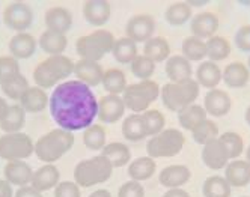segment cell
Listing matches in <instances>:
<instances>
[{"instance_id":"49","label":"cell","mask_w":250,"mask_h":197,"mask_svg":"<svg viewBox=\"0 0 250 197\" xmlns=\"http://www.w3.org/2000/svg\"><path fill=\"white\" fill-rule=\"evenodd\" d=\"M55 197H80V187L73 181H63L55 187Z\"/></svg>"},{"instance_id":"59","label":"cell","mask_w":250,"mask_h":197,"mask_svg":"<svg viewBox=\"0 0 250 197\" xmlns=\"http://www.w3.org/2000/svg\"><path fill=\"white\" fill-rule=\"evenodd\" d=\"M247 68H249V71H250V56H249V60H247Z\"/></svg>"},{"instance_id":"21","label":"cell","mask_w":250,"mask_h":197,"mask_svg":"<svg viewBox=\"0 0 250 197\" xmlns=\"http://www.w3.org/2000/svg\"><path fill=\"white\" fill-rule=\"evenodd\" d=\"M35 51H37V39L27 32L15 33L9 41V53L17 60L32 58Z\"/></svg>"},{"instance_id":"26","label":"cell","mask_w":250,"mask_h":197,"mask_svg":"<svg viewBox=\"0 0 250 197\" xmlns=\"http://www.w3.org/2000/svg\"><path fill=\"white\" fill-rule=\"evenodd\" d=\"M196 81L205 89H216L222 81V69L216 62L204 60L196 69Z\"/></svg>"},{"instance_id":"3","label":"cell","mask_w":250,"mask_h":197,"mask_svg":"<svg viewBox=\"0 0 250 197\" xmlns=\"http://www.w3.org/2000/svg\"><path fill=\"white\" fill-rule=\"evenodd\" d=\"M74 73V62L69 58L59 56H48L44 62H41L33 71V80L38 87L50 89L56 86L59 81L65 80Z\"/></svg>"},{"instance_id":"7","label":"cell","mask_w":250,"mask_h":197,"mask_svg":"<svg viewBox=\"0 0 250 197\" xmlns=\"http://www.w3.org/2000/svg\"><path fill=\"white\" fill-rule=\"evenodd\" d=\"M158 83L154 80H142L127 86L125 92L122 94V99L125 104V109L131 110L133 113H144L149 110V105L157 101L160 97Z\"/></svg>"},{"instance_id":"1","label":"cell","mask_w":250,"mask_h":197,"mask_svg":"<svg viewBox=\"0 0 250 197\" xmlns=\"http://www.w3.org/2000/svg\"><path fill=\"white\" fill-rule=\"evenodd\" d=\"M50 115L66 131L86 130L98 115V99L94 92L79 80L58 84L50 97Z\"/></svg>"},{"instance_id":"28","label":"cell","mask_w":250,"mask_h":197,"mask_svg":"<svg viewBox=\"0 0 250 197\" xmlns=\"http://www.w3.org/2000/svg\"><path fill=\"white\" fill-rule=\"evenodd\" d=\"M40 47L42 51H45L50 56H59L65 51V48L68 47V38L65 33H59V32H53L45 29L41 33L40 38Z\"/></svg>"},{"instance_id":"56","label":"cell","mask_w":250,"mask_h":197,"mask_svg":"<svg viewBox=\"0 0 250 197\" xmlns=\"http://www.w3.org/2000/svg\"><path fill=\"white\" fill-rule=\"evenodd\" d=\"M244 119H246V123L250 127V105L247 107V110H246V113H244Z\"/></svg>"},{"instance_id":"57","label":"cell","mask_w":250,"mask_h":197,"mask_svg":"<svg viewBox=\"0 0 250 197\" xmlns=\"http://www.w3.org/2000/svg\"><path fill=\"white\" fill-rule=\"evenodd\" d=\"M188 5H194V6H202V5H207L208 2L207 0H204V2H194V0H191V2H187Z\"/></svg>"},{"instance_id":"40","label":"cell","mask_w":250,"mask_h":197,"mask_svg":"<svg viewBox=\"0 0 250 197\" xmlns=\"http://www.w3.org/2000/svg\"><path fill=\"white\" fill-rule=\"evenodd\" d=\"M183 56L190 62H199L207 58V42L196 37H188L183 41L181 45Z\"/></svg>"},{"instance_id":"36","label":"cell","mask_w":250,"mask_h":197,"mask_svg":"<svg viewBox=\"0 0 250 197\" xmlns=\"http://www.w3.org/2000/svg\"><path fill=\"white\" fill-rule=\"evenodd\" d=\"M112 55L118 63H131L137 58V44L127 37L119 38L115 41Z\"/></svg>"},{"instance_id":"6","label":"cell","mask_w":250,"mask_h":197,"mask_svg":"<svg viewBox=\"0 0 250 197\" xmlns=\"http://www.w3.org/2000/svg\"><path fill=\"white\" fill-rule=\"evenodd\" d=\"M113 33L105 29H97L89 35L79 38L76 42V51L82 59L100 62L107 53H112L115 45Z\"/></svg>"},{"instance_id":"30","label":"cell","mask_w":250,"mask_h":197,"mask_svg":"<svg viewBox=\"0 0 250 197\" xmlns=\"http://www.w3.org/2000/svg\"><path fill=\"white\" fill-rule=\"evenodd\" d=\"M121 131H122V136L130 141H140L148 137L145 123L140 113H131L130 116L125 118Z\"/></svg>"},{"instance_id":"53","label":"cell","mask_w":250,"mask_h":197,"mask_svg":"<svg viewBox=\"0 0 250 197\" xmlns=\"http://www.w3.org/2000/svg\"><path fill=\"white\" fill-rule=\"evenodd\" d=\"M163 197H190V194L183 188H170L163 194Z\"/></svg>"},{"instance_id":"29","label":"cell","mask_w":250,"mask_h":197,"mask_svg":"<svg viewBox=\"0 0 250 197\" xmlns=\"http://www.w3.org/2000/svg\"><path fill=\"white\" fill-rule=\"evenodd\" d=\"M207 118V112L202 105L199 104H191L184 107L183 110L178 112V122L180 125L187 130V131H193L198 125H201Z\"/></svg>"},{"instance_id":"5","label":"cell","mask_w":250,"mask_h":197,"mask_svg":"<svg viewBox=\"0 0 250 197\" xmlns=\"http://www.w3.org/2000/svg\"><path fill=\"white\" fill-rule=\"evenodd\" d=\"M199 84L194 79H188L180 83H166L162 87V101L170 112H180L184 107L194 104L199 97Z\"/></svg>"},{"instance_id":"2","label":"cell","mask_w":250,"mask_h":197,"mask_svg":"<svg viewBox=\"0 0 250 197\" xmlns=\"http://www.w3.org/2000/svg\"><path fill=\"white\" fill-rule=\"evenodd\" d=\"M73 133L63 128H56L38 138V141L35 143V154L45 164H53L73 148Z\"/></svg>"},{"instance_id":"12","label":"cell","mask_w":250,"mask_h":197,"mask_svg":"<svg viewBox=\"0 0 250 197\" xmlns=\"http://www.w3.org/2000/svg\"><path fill=\"white\" fill-rule=\"evenodd\" d=\"M229 154L225 143L217 137L204 145L202 149V161L204 164L211 170H222L229 163Z\"/></svg>"},{"instance_id":"58","label":"cell","mask_w":250,"mask_h":197,"mask_svg":"<svg viewBox=\"0 0 250 197\" xmlns=\"http://www.w3.org/2000/svg\"><path fill=\"white\" fill-rule=\"evenodd\" d=\"M246 161H247V163L250 164V146L246 149Z\"/></svg>"},{"instance_id":"4","label":"cell","mask_w":250,"mask_h":197,"mask_svg":"<svg viewBox=\"0 0 250 197\" xmlns=\"http://www.w3.org/2000/svg\"><path fill=\"white\" fill-rule=\"evenodd\" d=\"M113 166L104 155H97L89 159H83L74 169V182L79 187H94L109 181Z\"/></svg>"},{"instance_id":"55","label":"cell","mask_w":250,"mask_h":197,"mask_svg":"<svg viewBox=\"0 0 250 197\" xmlns=\"http://www.w3.org/2000/svg\"><path fill=\"white\" fill-rule=\"evenodd\" d=\"M89 197H112V194H110V191L109 190H97V191H94L91 196Z\"/></svg>"},{"instance_id":"14","label":"cell","mask_w":250,"mask_h":197,"mask_svg":"<svg viewBox=\"0 0 250 197\" xmlns=\"http://www.w3.org/2000/svg\"><path fill=\"white\" fill-rule=\"evenodd\" d=\"M125 115V104L121 95H105L98 101L97 118L104 123H115Z\"/></svg>"},{"instance_id":"43","label":"cell","mask_w":250,"mask_h":197,"mask_svg":"<svg viewBox=\"0 0 250 197\" xmlns=\"http://www.w3.org/2000/svg\"><path fill=\"white\" fill-rule=\"evenodd\" d=\"M193 140L198 143V145H207L208 141H211L212 138L219 137V127L217 123L211 120V119H205L201 125H198L193 131H191Z\"/></svg>"},{"instance_id":"60","label":"cell","mask_w":250,"mask_h":197,"mask_svg":"<svg viewBox=\"0 0 250 197\" xmlns=\"http://www.w3.org/2000/svg\"><path fill=\"white\" fill-rule=\"evenodd\" d=\"M241 197H249V196H241Z\"/></svg>"},{"instance_id":"48","label":"cell","mask_w":250,"mask_h":197,"mask_svg":"<svg viewBox=\"0 0 250 197\" xmlns=\"http://www.w3.org/2000/svg\"><path fill=\"white\" fill-rule=\"evenodd\" d=\"M118 197H145V188L137 181L124 182L118 191Z\"/></svg>"},{"instance_id":"45","label":"cell","mask_w":250,"mask_h":197,"mask_svg":"<svg viewBox=\"0 0 250 197\" xmlns=\"http://www.w3.org/2000/svg\"><path fill=\"white\" fill-rule=\"evenodd\" d=\"M131 73L134 77L142 80H151L154 71H155V62H152L145 55H137V58L130 63Z\"/></svg>"},{"instance_id":"19","label":"cell","mask_w":250,"mask_h":197,"mask_svg":"<svg viewBox=\"0 0 250 197\" xmlns=\"http://www.w3.org/2000/svg\"><path fill=\"white\" fill-rule=\"evenodd\" d=\"M191 177V172L184 164H172L162 170L158 176V181L166 188H181L186 185Z\"/></svg>"},{"instance_id":"8","label":"cell","mask_w":250,"mask_h":197,"mask_svg":"<svg viewBox=\"0 0 250 197\" xmlns=\"http://www.w3.org/2000/svg\"><path fill=\"white\" fill-rule=\"evenodd\" d=\"M186 137L176 128H167L152 136L146 143V152L151 158H172L184 148Z\"/></svg>"},{"instance_id":"15","label":"cell","mask_w":250,"mask_h":197,"mask_svg":"<svg viewBox=\"0 0 250 197\" xmlns=\"http://www.w3.org/2000/svg\"><path fill=\"white\" fill-rule=\"evenodd\" d=\"M219 17L212 12H201L194 15L190 23V30L193 37L199 39H209L219 30Z\"/></svg>"},{"instance_id":"20","label":"cell","mask_w":250,"mask_h":197,"mask_svg":"<svg viewBox=\"0 0 250 197\" xmlns=\"http://www.w3.org/2000/svg\"><path fill=\"white\" fill-rule=\"evenodd\" d=\"M225 179L234 188H241L250 184V164L246 159H232L225 170Z\"/></svg>"},{"instance_id":"47","label":"cell","mask_w":250,"mask_h":197,"mask_svg":"<svg viewBox=\"0 0 250 197\" xmlns=\"http://www.w3.org/2000/svg\"><path fill=\"white\" fill-rule=\"evenodd\" d=\"M19 74H21L19 60L12 56H0V84Z\"/></svg>"},{"instance_id":"22","label":"cell","mask_w":250,"mask_h":197,"mask_svg":"<svg viewBox=\"0 0 250 197\" xmlns=\"http://www.w3.org/2000/svg\"><path fill=\"white\" fill-rule=\"evenodd\" d=\"M191 74V62L187 60L183 55H173L166 60V76L170 80V83H180L193 79Z\"/></svg>"},{"instance_id":"24","label":"cell","mask_w":250,"mask_h":197,"mask_svg":"<svg viewBox=\"0 0 250 197\" xmlns=\"http://www.w3.org/2000/svg\"><path fill=\"white\" fill-rule=\"evenodd\" d=\"M59 177H61V173L55 164H44L42 167L33 172L30 185L33 188H37L38 191L44 193V191L51 190L53 187H56L59 184Z\"/></svg>"},{"instance_id":"44","label":"cell","mask_w":250,"mask_h":197,"mask_svg":"<svg viewBox=\"0 0 250 197\" xmlns=\"http://www.w3.org/2000/svg\"><path fill=\"white\" fill-rule=\"evenodd\" d=\"M140 115H142V119H144L148 137L157 136L158 133H162L165 130L166 119H165V115L162 112L152 109V110H146V112L140 113Z\"/></svg>"},{"instance_id":"46","label":"cell","mask_w":250,"mask_h":197,"mask_svg":"<svg viewBox=\"0 0 250 197\" xmlns=\"http://www.w3.org/2000/svg\"><path fill=\"white\" fill-rule=\"evenodd\" d=\"M219 138L225 143L230 159H237L244 152V141H243V137L238 133L226 131Z\"/></svg>"},{"instance_id":"9","label":"cell","mask_w":250,"mask_h":197,"mask_svg":"<svg viewBox=\"0 0 250 197\" xmlns=\"http://www.w3.org/2000/svg\"><path fill=\"white\" fill-rule=\"evenodd\" d=\"M35 152V143L24 133H11L0 137V158L6 161L26 159Z\"/></svg>"},{"instance_id":"32","label":"cell","mask_w":250,"mask_h":197,"mask_svg":"<svg viewBox=\"0 0 250 197\" xmlns=\"http://www.w3.org/2000/svg\"><path fill=\"white\" fill-rule=\"evenodd\" d=\"M155 170H157V164H155L154 158H151V157H140V158L131 161L128 166L130 177L137 182L146 181V179L152 177Z\"/></svg>"},{"instance_id":"51","label":"cell","mask_w":250,"mask_h":197,"mask_svg":"<svg viewBox=\"0 0 250 197\" xmlns=\"http://www.w3.org/2000/svg\"><path fill=\"white\" fill-rule=\"evenodd\" d=\"M14 197H42V193L38 191L37 188H33L32 185H26L17 190Z\"/></svg>"},{"instance_id":"13","label":"cell","mask_w":250,"mask_h":197,"mask_svg":"<svg viewBox=\"0 0 250 197\" xmlns=\"http://www.w3.org/2000/svg\"><path fill=\"white\" fill-rule=\"evenodd\" d=\"M232 99L226 91L222 89H209L204 98V109L207 115H211L214 118H223L230 112Z\"/></svg>"},{"instance_id":"25","label":"cell","mask_w":250,"mask_h":197,"mask_svg":"<svg viewBox=\"0 0 250 197\" xmlns=\"http://www.w3.org/2000/svg\"><path fill=\"white\" fill-rule=\"evenodd\" d=\"M222 80L230 89H241L250 80V71L243 62H232L222 71Z\"/></svg>"},{"instance_id":"17","label":"cell","mask_w":250,"mask_h":197,"mask_svg":"<svg viewBox=\"0 0 250 197\" xmlns=\"http://www.w3.org/2000/svg\"><path fill=\"white\" fill-rule=\"evenodd\" d=\"M3 173H5V181H8L11 185H17L19 188L29 185L33 176L32 167L23 159L8 161V164L3 169Z\"/></svg>"},{"instance_id":"18","label":"cell","mask_w":250,"mask_h":197,"mask_svg":"<svg viewBox=\"0 0 250 197\" xmlns=\"http://www.w3.org/2000/svg\"><path fill=\"white\" fill-rule=\"evenodd\" d=\"M112 6L105 0H89L83 5L84 20L92 26H104L110 19Z\"/></svg>"},{"instance_id":"35","label":"cell","mask_w":250,"mask_h":197,"mask_svg":"<svg viewBox=\"0 0 250 197\" xmlns=\"http://www.w3.org/2000/svg\"><path fill=\"white\" fill-rule=\"evenodd\" d=\"M103 87L110 95H121L127 89V77H125L124 71L119 68H110L107 69L103 76Z\"/></svg>"},{"instance_id":"34","label":"cell","mask_w":250,"mask_h":197,"mask_svg":"<svg viewBox=\"0 0 250 197\" xmlns=\"http://www.w3.org/2000/svg\"><path fill=\"white\" fill-rule=\"evenodd\" d=\"M101 155H104L107 159H109L113 167H122L131 161L130 148L127 145H124V143H119V141L105 145L101 149Z\"/></svg>"},{"instance_id":"61","label":"cell","mask_w":250,"mask_h":197,"mask_svg":"<svg viewBox=\"0 0 250 197\" xmlns=\"http://www.w3.org/2000/svg\"><path fill=\"white\" fill-rule=\"evenodd\" d=\"M0 181H2V179H0Z\"/></svg>"},{"instance_id":"23","label":"cell","mask_w":250,"mask_h":197,"mask_svg":"<svg viewBox=\"0 0 250 197\" xmlns=\"http://www.w3.org/2000/svg\"><path fill=\"white\" fill-rule=\"evenodd\" d=\"M45 26L48 30L66 33L73 27V14L63 6H53L45 12Z\"/></svg>"},{"instance_id":"10","label":"cell","mask_w":250,"mask_h":197,"mask_svg":"<svg viewBox=\"0 0 250 197\" xmlns=\"http://www.w3.org/2000/svg\"><path fill=\"white\" fill-rule=\"evenodd\" d=\"M3 21L17 33L26 32L33 23V11L26 2H12L3 11Z\"/></svg>"},{"instance_id":"31","label":"cell","mask_w":250,"mask_h":197,"mask_svg":"<svg viewBox=\"0 0 250 197\" xmlns=\"http://www.w3.org/2000/svg\"><path fill=\"white\" fill-rule=\"evenodd\" d=\"M26 123V112L21 105H9V110L6 116L0 120V130L5 131V134L20 133Z\"/></svg>"},{"instance_id":"52","label":"cell","mask_w":250,"mask_h":197,"mask_svg":"<svg viewBox=\"0 0 250 197\" xmlns=\"http://www.w3.org/2000/svg\"><path fill=\"white\" fill-rule=\"evenodd\" d=\"M0 197H14V190H12V185L2 179L0 181Z\"/></svg>"},{"instance_id":"41","label":"cell","mask_w":250,"mask_h":197,"mask_svg":"<svg viewBox=\"0 0 250 197\" xmlns=\"http://www.w3.org/2000/svg\"><path fill=\"white\" fill-rule=\"evenodd\" d=\"M0 87H2V92L9 99L20 101L21 97L24 95V92L27 91L30 86H29L27 79L23 74H19V76H15V77L6 80L5 83H2V84H0Z\"/></svg>"},{"instance_id":"37","label":"cell","mask_w":250,"mask_h":197,"mask_svg":"<svg viewBox=\"0 0 250 197\" xmlns=\"http://www.w3.org/2000/svg\"><path fill=\"white\" fill-rule=\"evenodd\" d=\"M165 19L170 26H183L193 19L191 6L187 2H175L166 8Z\"/></svg>"},{"instance_id":"16","label":"cell","mask_w":250,"mask_h":197,"mask_svg":"<svg viewBox=\"0 0 250 197\" xmlns=\"http://www.w3.org/2000/svg\"><path fill=\"white\" fill-rule=\"evenodd\" d=\"M77 80L84 83L89 87H94L101 84L104 71L98 62L87 60V59H80L77 63H74V73Z\"/></svg>"},{"instance_id":"27","label":"cell","mask_w":250,"mask_h":197,"mask_svg":"<svg viewBox=\"0 0 250 197\" xmlns=\"http://www.w3.org/2000/svg\"><path fill=\"white\" fill-rule=\"evenodd\" d=\"M50 98L44 89L33 86L29 87L20 99V105L26 113H40L48 105Z\"/></svg>"},{"instance_id":"39","label":"cell","mask_w":250,"mask_h":197,"mask_svg":"<svg viewBox=\"0 0 250 197\" xmlns=\"http://www.w3.org/2000/svg\"><path fill=\"white\" fill-rule=\"evenodd\" d=\"M207 42V56L209 58L211 62H220L229 58L230 55V42L225 37H217L214 35Z\"/></svg>"},{"instance_id":"11","label":"cell","mask_w":250,"mask_h":197,"mask_svg":"<svg viewBox=\"0 0 250 197\" xmlns=\"http://www.w3.org/2000/svg\"><path fill=\"white\" fill-rule=\"evenodd\" d=\"M125 30H127V38H130L136 44L146 42L151 38H154L155 20H154V17L149 15V14L133 15L131 19L127 21Z\"/></svg>"},{"instance_id":"38","label":"cell","mask_w":250,"mask_h":197,"mask_svg":"<svg viewBox=\"0 0 250 197\" xmlns=\"http://www.w3.org/2000/svg\"><path fill=\"white\" fill-rule=\"evenodd\" d=\"M204 197H230L232 187L228 184L225 176L212 175L205 179L202 185Z\"/></svg>"},{"instance_id":"33","label":"cell","mask_w":250,"mask_h":197,"mask_svg":"<svg viewBox=\"0 0 250 197\" xmlns=\"http://www.w3.org/2000/svg\"><path fill=\"white\" fill-rule=\"evenodd\" d=\"M144 55L149 58L152 62H165L170 58V45L166 38L163 37H154L145 42Z\"/></svg>"},{"instance_id":"50","label":"cell","mask_w":250,"mask_h":197,"mask_svg":"<svg viewBox=\"0 0 250 197\" xmlns=\"http://www.w3.org/2000/svg\"><path fill=\"white\" fill-rule=\"evenodd\" d=\"M234 42L238 50L250 53V24L241 26L237 30L235 37H234Z\"/></svg>"},{"instance_id":"54","label":"cell","mask_w":250,"mask_h":197,"mask_svg":"<svg viewBox=\"0 0 250 197\" xmlns=\"http://www.w3.org/2000/svg\"><path fill=\"white\" fill-rule=\"evenodd\" d=\"M8 110H9V104L5 101V98L0 97V120H2L6 116Z\"/></svg>"},{"instance_id":"42","label":"cell","mask_w":250,"mask_h":197,"mask_svg":"<svg viewBox=\"0 0 250 197\" xmlns=\"http://www.w3.org/2000/svg\"><path fill=\"white\" fill-rule=\"evenodd\" d=\"M83 143L87 149L101 151L105 146V130L101 125L92 123L91 127L83 130Z\"/></svg>"}]
</instances>
